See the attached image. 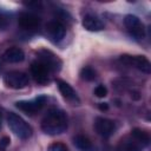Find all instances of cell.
Listing matches in <instances>:
<instances>
[{
	"label": "cell",
	"instance_id": "obj_2",
	"mask_svg": "<svg viewBox=\"0 0 151 151\" xmlns=\"http://www.w3.org/2000/svg\"><path fill=\"white\" fill-rule=\"evenodd\" d=\"M7 124L11 131L20 139H28L33 133L31 125H28V123L14 112H9L7 114Z\"/></svg>",
	"mask_w": 151,
	"mask_h": 151
},
{
	"label": "cell",
	"instance_id": "obj_10",
	"mask_svg": "<svg viewBox=\"0 0 151 151\" xmlns=\"http://www.w3.org/2000/svg\"><path fill=\"white\" fill-rule=\"evenodd\" d=\"M39 60L41 63H44L51 71H58L60 70L61 66V60L58 58V55H55L54 53H52L51 51L47 50H40L39 52Z\"/></svg>",
	"mask_w": 151,
	"mask_h": 151
},
{
	"label": "cell",
	"instance_id": "obj_9",
	"mask_svg": "<svg viewBox=\"0 0 151 151\" xmlns=\"http://www.w3.org/2000/svg\"><path fill=\"white\" fill-rule=\"evenodd\" d=\"M40 18L34 14V13H31V12H25V13H21L18 18V24L21 28L24 29H27V31H32V29H35L39 27L40 25Z\"/></svg>",
	"mask_w": 151,
	"mask_h": 151
},
{
	"label": "cell",
	"instance_id": "obj_15",
	"mask_svg": "<svg viewBox=\"0 0 151 151\" xmlns=\"http://www.w3.org/2000/svg\"><path fill=\"white\" fill-rule=\"evenodd\" d=\"M2 59L5 61H7V63H11V64L21 63L25 59V53L19 47H11V48H7L4 52Z\"/></svg>",
	"mask_w": 151,
	"mask_h": 151
},
{
	"label": "cell",
	"instance_id": "obj_4",
	"mask_svg": "<svg viewBox=\"0 0 151 151\" xmlns=\"http://www.w3.org/2000/svg\"><path fill=\"white\" fill-rule=\"evenodd\" d=\"M124 25L127 29V32L130 33L131 37H133L134 39H143L145 37V26L142 22V20L133 15V14H127L124 18Z\"/></svg>",
	"mask_w": 151,
	"mask_h": 151
},
{
	"label": "cell",
	"instance_id": "obj_1",
	"mask_svg": "<svg viewBox=\"0 0 151 151\" xmlns=\"http://www.w3.org/2000/svg\"><path fill=\"white\" fill-rule=\"evenodd\" d=\"M67 124L68 120L65 111L57 107H51L41 120V130L46 134L55 136L66 131Z\"/></svg>",
	"mask_w": 151,
	"mask_h": 151
},
{
	"label": "cell",
	"instance_id": "obj_13",
	"mask_svg": "<svg viewBox=\"0 0 151 151\" xmlns=\"http://www.w3.org/2000/svg\"><path fill=\"white\" fill-rule=\"evenodd\" d=\"M81 24H83L84 28L90 32H99V31L104 29V27H105V24L103 22V20L94 14H86L83 18Z\"/></svg>",
	"mask_w": 151,
	"mask_h": 151
},
{
	"label": "cell",
	"instance_id": "obj_21",
	"mask_svg": "<svg viewBox=\"0 0 151 151\" xmlns=\"http://www.w3.org/2000/svg\"><path fill=\"white\" fill-rule=\"evenodd\" d=\"M8 25V19L0 14V29H5Z\"/></svg>",
	"mask_w": 151,
	"mask_h": 151
},
{
	"label": "cell",
	"instance_id": "obj_6",
	"mask_svg": "<svg viewBox=\"0 0 151 151\" xmlns=\"http://www.w3.org/2000/svg\"><path fill=\"white\" fill-rule=\"evenodd\" d=\"M50 72L51 70L40 60H35L31 64V76L39 85L47 84V81L50 80Z\"/></svg>",
	"mask_w": 151,
	"mask_h": 151
},
{
	"label": "cell",
	"instance_id": "obj_5",
	"mask_svg": "<svg viewBox=\"0 0 151 151\" xmlns=\"http://www.w3.org/2000/svg\"><path fill=\"white\" fill-rule=\"evenodd\" d=\"M46 101V97L45 96H39L34 99L31 100H20L15 103V107L19 109L20 111L25 112L26 114H34L38 111H40L42 109V106L45 105Z\"/></svg>",
	"mask_w": 151,
	"mask_h": 151
},
{
	"label": "cell",
	"instance_id": "obj_20",
	"mask_svg": "<svg viewBox=\"0 0 151 151\" xmlns=\"http://www.w3.org/2000/svg\"><path fill=\"white\" fill-rule=\"evenodd\" d=\"M94 94H96L98 98H104V97H106V94H107V88H106V86H104V85H98V86L94 88Z\"/></svg>",
	"mask_w": 151,
	"mask_h": 151
},
{
	"label": "cell",
	"instance_id": "obj_17",
	"mask_svg": "<svg viewBox=\"0 0 151 151\" xmlns=\"http://www.w3.org/2000/svg\"><path fill=\"white\" fill-rule=\"evenodd\" d=\"M143 147L144 146H146L147 144H149V142H150V136H149V133L146 132V131H144V130H142V129H138V127H134L132 131H131V133H130Z\"/></svg>",
	"mask_w": 151,
	"mask_h": 151
},
{
	"label": "cell",
	"instance_id": "obj_25",
	"mask_svg": "<svg viewBox=\"0 0 151 151\" xmlns=\"http://www.w3.org/2000/svg\"><path fill=\"white\" fill-rule=\"evenodd\" d=\"M0 127H1V113H0Z\"/></svg>",
	"mask_w": 151,
	"mask_h": 151
},
{
	"label": "cell",
	"instance_id": "obj_19",
	"mask_svg": "<svg viewBox=\"0 0 151 151\" xmlns=\"http://www.w3.org/2000/svg\"><path fill=\"white\" fill-rule=\"evenodd\" d=\"M47 151H68V149L64 143L55 142V143H52L48 145Z\"/></svg>",
	"mask_w": 151,
	"mask_h": 151
},
{
	"label": "cell",
	"instance_id": "obj_18",
	"mask_svg": "<svg viewBox=\"0 0 151 151\" xmlns=\"http://www.w3.org/2000/svg\"><path fill=\"white\" fill-rule=\"evenodd\" d=\"M80 77L83 80H86V81H92L96 79L97 74H96V71L90 67V66H85L80 70Z\"/></svg>",
	"mask_w": 151,
	"mask_h": 151
},
{
	"label": "cell",
	"instance_id": "obj_11",
	"mask_svg": "<svg viewBox=\"0 0 151 151\" xmlns=\"http://www.w3.org/2000/svg\"><path fill=\"white\" fill-rule=\"evenodd\" d=\"M57 86H58V90H59L60 94L66 100H68L70 103H72L74 105L79 104V101H80L79 97H78L77 92L73 90V87L68 83H66L65 80H61V79H57Z\"/></svg>",
	"mask_w": 151,
	"mask_h": 151
},
{
	"label": "cell",
	"instance_id": "obj_8",
	"mask_svg": "<svg viewBox=\"0 0 151 151\" xmlns=\"http://www.w3.org/2000/svg\"><path fill=\"white\" fill-rule=\"evenodd\" d=\"M94 129L97 133L104 138L111 137L116 131V124L113 120L105 117H97L94 120Z\"/></svg>",
	"mask_w": 151,
	"mask_h": 151
},
{
	"label": "cell",
	"instance_id": "obj_22",
	"mask_svg": "<svg viewBox=\"0 0 151 151\" xmlns=\"http://www.w3.org/2000/svg\"><path fill=\"white\" fill-rule=\"evenodd\" d=\"M0 142H1V144H2V145L6 147V146L9 144V142H11V140H9V138H8V137H4V138H2Z\"/></svg>",
	"mask_w": 151,
	"mask_h": 151
},
{
	"label": "cell",
	"instance_id": "obj_23",
	"mask_svg": "<svg viewBox=\"0 0 151 151\" xmlns=\"http://www.w3.org/2000/svg\"><path fill=\"white\" fill-rule=\"evenodd\" d=\"M107 109H109L107 103H100V104H99V110H101V111H106Z\"/></svg>",
	"mask_w": 151,
	"mask_h": 151
},
{
	"label": "cell",
	"instance_id": "obj_14",
	"mask_svg": "<svg viewBox=\"0 0 151 151\" xmlns=\"http://www.w3.org/2000/svg\"><path fill=\"white\" fill-rule=\"evenodd\" d=\"M117 151H143V146L130 134L119 140Z\"/></svg>",
	"mask_w": 151,
	"mask_h": 151
},
{
	"label": "cell",
	"instance_id": "obj_24",
	"mask_svg": "<svg viewBox=\"0 0 151 151\" xmlns=\"http://www.w3.org/2000/svg\"><path fill=\"white\" fill-rule=\"evenodd\" d=\"M0 151H5V146L1 144V142H0Z\"/></svg>",
	"mask_w": 151,
	"mask_h": 151
},
{
	"label": "cell",
	"instance_id": "obj_7",
	"mask_svg": "<svg viewBox=\"0 0 151 151\" xmlns=\"http://www.w3.org/2000/svg\"><path fill=\"white\" fill-rule=\"evenodd\" d=\"M120 63L126 64V65H133L136 68H138L139 71L144 72V73H150L151 72V64L149 61V59L144 55H127L124 54L119 58Z\"/></svg>",
	"mask_w": 151,
	"mask_h": 151
},
{
	"label": "cell",
	"instance_id": "obj_16",
	"mask_svg": "<svg viewBox=\"0 0 151 151\" xmlns=\"http://www.w3.org/2000/svg\"><path fill=\"white\" fill-rule=\"evenodd\" d=\"M73 144L79 151H94V146L88 137L84 134H77L73 138Z\"/></svg>",
	"mask_w": 151,
	"mask_h": 151
},
{
	"label": "cell",
	"instance_id": "obj_3",
	"mask_svg": "<svg viewBox=\"0 0 151 151\" xmlns=\"http://www.w3.org/2000/svg\"><path fill=\"white\" fill-rule=\"evenodd\" d=\"M4 84L12 90H20L28 85V76L21 71H12L4 76Z\"/></svg>",
	"mask_w": 151,
	"mask_h": 151
},
{
	"label": "cell",
	"instance_id": "obj_12",
	"mask_svg": "<svg viewBox=\"0 0 151 151\" xmlns=\"http://www.w3.org/2000/svg\"><path fill=\"white\" fill-rule=\"evenodd\" d=\"M46 32H47V34L50 35V38L53 41H60V40L64 39V37L66 34V28L60 21L53 20V21L47 22Z\"/></svg>",
	"mask_w": 151,
	"mask_h": 151
}]
</instances>
